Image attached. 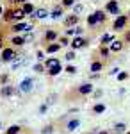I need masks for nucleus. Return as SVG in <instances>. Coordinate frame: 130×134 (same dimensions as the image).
I'll list each match as a JSON object with an SVG mask.
<instances>
[{"instance_id": "f257e3e1", "label": "nucleus", "mask_w": 130, "mask_h": 134, "mask_svg": "<svg viewBox=\"0 0 130 134\" xmlns=\"http://www.w3.org/2000/svg\"><path fill=\"white\" fill-rule=\"evenodd\" d=\"M102 21H105V13L103 11H94L93 14H89V18H87V23H89L91 27L96 25V23H102Z\"/></svg>"}, {"instance_id": "f03ea898", "label": "nucleus", "mask_w": 130, "mask_h": 134, "mask_svg": "<svg viewBox=\"0 0 130 134\" xmlns=\"http://www.w3.org/2000/svg\"><path fill=\"white\" fill-rule=\"evenodd\" d=\"M70 45H71V48H73V50H79V48H84V47L87 45V41H86L82 36H77V38H73V40H71Z\"/></svg>"}, {"instance_id": "7ed1b4c3", "label": "nucleus", "mask_w": 130, "mask_h": 134, "mask_svg": "<svg viewBox=\"0 0 130 134\" xmlns=\"http://www.w3.org/2000/svg\"><path fill=\"white\" fill-rule=\"evenodd\" d=\"M32 88H34V81H32L30 77L21 81V84H20V91L21 93H30V91H32Z\"/></svg>"}, {"instance_id": "20e7f679", "label": "nucleus", "mask_w": 130, "mask_h": 134, "mask_svg": "<svg viewBox=\"0 0 130 134\" xmlns=\"http://www.w3.org/2000/svg\"><path fill=\"white\" fill-rule=\"evenodd\" d=\"M127 23H128V16H127V14L118 16V20L114 21V31H121V29H125Z\"/></svg>"}, {"instance_id": "39448f33", "label": "nucleus", "mask_w": 130, "mask_h": 134, "mask_svg": "<svg viewBox=\"0 0 130 134\" xmlns=\"http://www.w3.org/2000/svg\"><path fill=\"white\" fill-rule=\"evenodd\" d=\"M2 59H4L5 63L14 61V59H16V54H14L13 48H4V50H2Z\"/></svg>"}, {"instance_id": "423d86ee", "label": "nucleus", "mask_w": 130, "mask_h": 134, "mask_svg": "<svg viewBox=\"0 0 130 134\" xmlns=\"http://www.w3.org/2000/svg\"><path fill=\"white\" fill-rule=\"evenodd\" d=\"M107 13H110V14H118L120 13V7H118V2L116 0H110V2H107Z\"/></svg>"}, {"instance_id": "0eeeda50", "label": "nucleus", "mask_w": 130, "mask_h": 134, "mask_svg": "<svg viewBox=\"0 0 130 134\" xmlns=\"http://www.w3.org/2000/svg\"><path fill=\"white\" fill-rule=\"evenodd\" d=\"M13 31L14 32H21V31H32V25L30 23H14L13 25Z\"/></svg>"}, {"instance_id": "6e6552de", "label": "nucleus", "mask_w": 130, "mask_h": 134, "mask_svg": "<svg viewBox=\"0 0 130 134\" xmlns=\"http://www.w3.org/2000/svg\"><path fill=\"white\" fill-rule=\"evenodd\" d=\"M109 50H110V52H121V50H123V41H120V40H114V41H110Z\"/></svg>"}, {"instance_id": "1a4fd4ad", "label": "nucleus", "mask_w": 130, "mask_h": 134, "mask_svg": "<svg viewBox=\"0 0 130 134\" xmlns=\"http://www.w3.org/2000/svg\"><path fill=\"white\" fill-rule=\"evenodd\" d=\"M93 91V86H91L89 82H86V84H82L79 88V93H82V95H89V93Z\"/></svg>"}, {"instance_id": "9d476101", "label": "nucleus", "mask_w": 130, "mask_h": 134, "mask_svg": "<svg viewBox=\"0 0 130 134\" xmlns=\"http://www.w3.org/2000/svg\"><path fill=\"white\" fill-rule=\"evenodd\" d=\"M59 64H61L59 59H55V57H52V59H46V61H45L46 70H50V68H54V66H59Z\"/></svg>"}, {"instance_id": "9b49d317", "label": "nucleus", "mask_w": 130, "mask_h": 134, "mask_svg": "<svg viewBox=\"0 0 130 134\" xmlns=\"http://www.w3.org/2000/svg\"><path fill=\"white\" fill-rule=\"evenodd\" d=\"M32 16H36V18H41V20H43V18H46V16H50V14H48V11H46V9H36Z\"/></svg>"}, {"instance_id": "f8f14e48", "label": "nucleus", "mask_w": 130, "mask_h": 134, "mask_svg": "<svg viewBox=\"0 0 130 134\" xmlns=\"http://www.w3.org/2000/svg\"><path fill=\"white\" fill-rule=\"evenodd\" d=\"M2 97H11V95H13V93H14V88H13V86H7V84H5V86H4V88H2Z\"/></svg>"}, {"instance_id": "ddd939ff", "label": "nucleus", "mask_w": 130, "mask_h": 134, "mask_svg": "<svg viewBox=\"0 0 130 134\" xmlns=\"http://www.w3.org/2000/svg\"><path fill=\"white\" fill-rule=\"evenodd\" d=\"M80 125V122L79 120H70V122H68V125H66V129H68V131H77V127H79Z\"/></svg>"}, {"instance_id": "4468645a", "label": "nucleus", "mask_w": 130, "mask_h": 134, "mask_svg": "<svg viewBox=\"0 0 130 134\" xmlns=\"http://www.w3.org/2000/svg\"><path fill=\"white\" fill-rule=\"evenodd\" d=\"M21 9H23V13H25V14H32V13L36 11V9H34V5H32V4H29V2H25Z\"/></svg>"}, {"instance_id": "2eb2a0df", "label": "nucleus", "mask_w": 130, "mask_h": 134, "mask_svg": "<svg viewBox=\"0 0 130 134\" xmlns=\"http://www.w3.org/2000/svg\"><path fill=\"white\" fill-rule=\"evenodd\" d=\"M77 23H79V16H77V14H73V16H68V18H66V25H68V27L77 25Z\"/></svg>"}, {"instance_id": "dca6fc26", "label": "nucleus", "mask_w": 130, "mask_h": 134, "mask_svg": "<svg viewBox=\"0 0 130 134\" xmlns=\"http://www.w3.org/2000/svg\"><path fill=\"white\" fill-rule=\"evenodd\" d=\"M61 16H62V9H61V7H55V9L50 13V18H52V20H57V18H61Z\"/></svg>"}, {"instance_id": "f3484780", "label": "nucleus", "mask_w": 130, "mask_h": 134, "mask_svg": "<svg viewBox=\"0 0 130 134\" xmlns=\"http://www.w3.org/2000/svg\"><path fill=\"white\" fill-rule=\"evenodd\" d=\"M11 43H13V45H16V47H21V45L25 43V36H14Z\"/></svg>"}, {"instance_id": "a211bd4d", "label": "nucleus", "mask_w": 130, "mask_h": 134, "mask_svg": "<svg viewBox=\"0 0 130 134\" xmlns=\"http://www.w3.org/2000/svg\"><path fill=\"white\" fill-rule=\"evenodd\" d=\"M59 48H61V45H57V43H50V45L46 47V52H48V54H55V52H59Z\"/></svg>"}, {"instance_id": "6ab92c4d", "label": "nucleus", "mask_w": 130, "mask_h": 134, "mask_svg": "<svg viewBox=\"0 0 130 134\" xmlns=\"http://www.w3.org/2000/svg\"><path fill=\"white\" fill-rule=\"evenodd\" d=\"M102 68H103V64H102L100 61H94L93 63V64H91V72H102Z\"/></svg>"}, {"instance_id": "aec40b11", "label": "nucleus", "mask_w": 130, "mask_h": 134, "mask_svg": "<svg viewBox=\"0 0 130 134\" xmlns=\"http://www.w3.org/2000/svg\"><path fill=\"white\" fill-rule=\"evenodd\" d=\"M45 40L50 43V41H54V40H57V32L55 31H48L46 32V36H45Z\"/></svg>"}, {"instance_id": "412c9836", "label": "nucleus", "mask_w": 130, "mask_h": 134, "mask_svg": "<svg viewBox=\"0 0 130 134\" xmlns=\"http://www.w3.org/2000/svg\"><path fill=\"white\" fill-rule=\"evenodd\" d=\"M25 18V13H23V9H14V20L20 21Z\"/></svg>"}, {"instance_id": "4be33fe9", "label": "nucleus", "mask_w": 130, "mask_h": 134, "mask_svg": "<svg viewBox=\"0 0 130 134\" xmlns=\"http://www.w3.org/2000/svg\"><path fill=\"white\" fill-rule=\"evenodd\" d=\"M110 41H114V36L109 34V32H107V34H103V36H102V40H100V43H110Z\"/></svg>"}, {"instance_id": "5701e85b", "label": "nucleus", "mask_w": 130, "mask_h": 134, "mask_svg": "<svg viewBox=\"0 0 130 134\" xmlns=\"http://www.w3.org/2000/svg\"><path fill=\"white\" fill-rule=\"evenodd\" d=\"M125 129H127V125H125V124H116V125H114V131H116L118 134H123V132H125Z\"/></svg>"}, {"instance_id": "b1692460", "label": "nucleus", "mask_w": 130, "mask_h": 134, "mask_svg": "<svg viewBox=\"0 0 130 134\" xmlns=\"http://www.w3.org/2000/svg\"><path fill=\"white\" fill-rule=\"evenodd\" d=\"M103 111H105V105H103V104H96V105L93 107V113H96V114L103 113Z\"/></svg>"}, {"instance_id": "393cba45", "label": "nucleus", "mask_w": 130, "mask_h": 134, "mask_svg": "<svg viewBox=\"0 0 130 134\" xmlns=\"http://www.w3.org/2000/svg\"><path fill=\"white\" fill-rule=\"evenodd\" d=\"M4 20H5V21H13V20H14V11H5Z\"/></svg>"}, {"instance_id": "a878e982", "label": "nucleus", "mask_w": 130, "mask_h": 134, "mask_svg": "<svg viewBox=\"0 0 130 134\" xmlns=\"http://www.w3.org/2000/svg\"><path fill=\"white\" fill-rule=\"evenodd\" d=\"M55 98H57V93H50V95H48V98H46V105L55 104Z\"/></svg>"}, {"instance_id": "bb28decb", "label": "nucleus", "mask_w": 130, "mask_h": 134, "mask_svg": "<svg viewBox=\"0 0 130 134\" xmlns=\"http://www.w3.org/2000/svg\"><path fill=\"white\" fill-rule=\"evenodd\" d=\"M7 134H20V127L18 125H11L7 129Z\"/></svg>"}, {"instance_id": "cd10ccee", "label": "nucleus", "mask_w": 130, "mask_h": 134, "mask_svg": "<svg viewBox=\"0 0 130 134\" xmlns=\"http://www.w3.org/2000/svg\"><path fill=\"white\" fill-rule=\"evenodd\" d=\"M57 73H61V64H59V66H54V68L48 70V75H57Z\"/></svg>"}, {"instance_id": "c85d7f7f", "label": "nucleus", "mask_w": 130, "mask_h": 134, "mask_svg": "<svg viewBox=\"0 0 130 134\" xmlns=\"http://www.w3.org/2000/svg\"><path fill=\"white\" fill-rule=\"evenodd\" d=\"M100 54H102V57H107V55H109V54H110V50H109V48H105V47H102Z\"/></svg>"}, {"instance_id": "c756f323", "label": "nucleus", "mask_w": 130, "mask_h": 134, "mask_svg": "<svg viewBox=\"0 0 130 134\" xmlns=\"http://www.w3.org/2000/svg\"><path fill=\"white\" fill-rule=\"evenodd\" d=\"M52 131H54V127H52V125H46L41 132H43V134H52Z\"/></svg>"}, {"instance_id": "7c9ffc66", "label": "nucleus", "mask_w": 130, "mask_h": 134, "mask_svg": "<svg viewBox=\"0 0 130 134\" xmlns=\"http://www.w3.org/2000/svg\"><path fill=\"white\" fill-rule=\"evenodd\" d=\"M127 77H128V73H127V72H121V73H118V81H125Z\"/></svg>"}, {"instance_id": "2f4dec72", "label": "nucleus", "mask_w": 130, "mask_h": 134, "mask_svg": "<svg viewBox=\"0 0 130 134\" xmlns=\"http://www.w3.org/2000/svg\"><path fill=\"white\" fill-rule=\"evenodd\" d=\"M73 4H75V0H62V5H64V7H70Z\"/></svg>"}, {"instance_id": "473e14b6", "label": "nucleus", "mask_w": 130, "mask_h": 134, "mask_svg": "<svg viewBox=\"0 0 130 134\" xmlns=\"http://www.w3.org/2000/svg\"><path fill=\"white\" fill-rule=\"evenodd\" d=\"M66 59H68V61L75 59V52H73V50H71V52H68V54H66Z\"/></svg>"}, {"instance_id": "72a5a7b5", "label": "nucleus", "mask_w": 130, "mask_h": 134, "mask_svg": "<svg viewBox=\"0 0 130 134\" xmlns=\"http://www.w3.org/2000/svg\"><path fill=\"white\" fill-rule=\"evenodd\" d=\"M66 72H68V73H71V75H73V73L77 72V68H75V66H71V64H70V66L66 68Z\"/></svg>"}, {"instance_id": "f704fd0d", "label": "nucleus", "mask_w": 130, "mask_h": 134, "mask_svg": "<svg viewBox=\"0 0 130 134\" xmlns=\"http://www.w3.org/2000/svg\"><path fill=\"white\" fill-rule=\"evenodd\" d=\"M82 9H84V7H82V5H80V4H77V5H75V14H79V13H82Z\"/></svg>"}, {"instance_id": "c9c22d12", "label": "nucleus", "mask_w": 130, "mask_h": 134, "mask_svg": "<svg viewBox=\"0 0 130 134\" xmlns=\"http://www.w3.org/2000/svg\"><path fill=\"white\" fill-rule=\"evenodd\" d=\"M66 45H70L68 38H61V47H66Z\"/></svg>"}, {"instance_id": "e433bc0d", "label": "nucleus", "mask_w": 130, "mask_h": 134, "mask_svg": "<svg viewBox=\"0 0 130 134\" xmlns=\"http://www.w3.org/2000/svg\"><path fill=\"white\" fill-rule=\"evenodd\" d=\"M46 109H48V105H46V104H43V105L39 107V113H41V114H43V113H46Z\"/></svg>"}, {"instance_id": "4c0bfd02", "label": "nucleus", "mask_w": 130, "mask_h": 134, "mask_svg": "<svg viewBox=\"0 0 130 134\" xmlns=\"http://www.w3.org/2000/svg\"><path fill=\"white\" fill-rule=\"evenodd\" d=\"M34 70H36L38 73H41V72H43V66H41V64H36V66H34Z\"/></svg>"}, {"instance_id": "58836bf2", "label": "nucleus", "mask_w": 130, "mask_h": 134, "mask_svg": "<svg viewBox=\"0 0 130 134\" xmlns=\"http://www.w3.org/2000/svg\"><path fill=\"white\" fill-rule=\"evenodd\" d=\"M11 4H25V2H27V0H9Z\"/></svg>"}, {"instance_id": "ea45409f", "label": "nucleus", "mask_w": 130, "mask_h": 134, "mask_svg": "<svg viewBox=\"0 0 130 134\" xmlns=\"http://www.w3.org/2000/svg\"><path fill=\"white\" fill-rule=\"evenodd\" d=\"M38 59H39V61H43V59H45V54H43V52H38Z\"/></svg>"}, {"instance_id": "a19ab883", "label": "nucleus", "mask_w": 130, "mask_h": 134, "mask_svg": "<svg viewBox=\"0 0 130 134\" xmlns=\"http://www.w3.org/2000/svg\"><path fill=\"white\" fill-rule=\"evenodd\" d=\"M125 40H127V41H128V43H130V31H128V32H127V36H125Z\"/></svg>"}, {"instance_id": "79ce46f5", "label": "nucleus", "mask_w": 130, "mask_h": 134, "mask_svg": "<svg viewBox=\"0 0 130 134\" xmlns=\"http://www.w3.org/2000/svg\"><path fill=\"white\" fill-rule=\"evenodd\" d=\"M2 41H4V38H2V34H0V48H2Z\"/></svg>"}, {"instance_id": "37998d69", "label": "nucleus", "mask_w": 130, "mask_h": 134, "mask_svg": "<svg viewBox=\"0 0 130 134\" xmlns=\"http://www.w3.org/2000/svg\"><path fill=\"white\" fill-rule=\"evenodd\" d=\"M0 14H4V9H2V7H0Z\"/></svg>"}, {"instance_id": "c03bdc74", "label": "nucleus", "mask_w": 130, "mask_h": 134, "mask_svg": "<svg viewBox=\"0 0 130 134\" xmlns=\"http://www.w3.org/2000/svg\"><path fill=\"white\" fill-rule=\"evenodd\" d=\"M87 134H96V132H87Z\"/></svg>"}, {"instance_id": "a18cd8bd", "label": "nucleus", "mask_w": 130, "mask_h": 134, "mask_svg": "<svg viewBox=\"0 0 130 134\" xmlns=\"http://www.w3.org/2000/svg\"><path fill=\"white\" fill-rule=\"evenodd\" d=\"M2 61H4V59H2V57H0V63H2Z\"/></svg>"}, {"instance_id": "49530a36", "label": "nucleus", "mask_w": 130, "mask_h": 134, "mask_svg": "<svg viewBox=\"0 0 130 134\" xmlns=\"http://www.w3.org/2000/svg\"><path fill=\"white\" fill-rule=\"evenodd\" d=\"M100 134H107V132H100Z\"/></svg>"}, {"instance_id": "de8ad7c7", "label": "nucleus", "mask_w": 130, "mask_h": 134, "mask_svg": "<svg viewBox=\"0 0 130 134\" xmlns=\"http://www.w3.org/2000/svg\"><path fill=\"white\" fill-rule=\"evenodd\" d=\"M0 129H2V124H0Z\"/></svg>"}, {"instance_id": "09e8293b", "label": "nucleus", "mask_w": 130, "mask_h": 134, "mask_svg": "<svg viewBox=\"0 0 130 134\" xmlns=\"http://www.w3.org/2000/svg\"><path fill=\"white\" fill-rule=\"evenodd\" d=\"M127 134H130V132H127Z\"/></svg>"}]
</instances>
